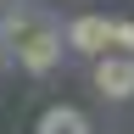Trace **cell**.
I'll return each instance as SVG.
<instances>
[{"mask_svg": "<svg viewBox=\"0 0 134 134\" xmlns=\"http://www.w3.org/2000/svg\"><path fill=\"white\" fill-rule=\"evenodd\" d=\"M11 62L23 67L28 78H50V73L67 62V39H62V28H56V23H39L23 45L11 50Z\"/></svg>", "mask_w": 134, "mask_h": 134, "instance_id": "obj_1", "label": "cell"}, {"mask_svg": "<svg viewBox=\"0 0 134 134\" xmlns=\"http://www.w3.org/2000/svg\"><path fill=\"white\" fill-rule=\"evenodd\" d=\"M62 39H67V50L73 56H106L112 50V17H100V11H84V17H73V23L62 28Z\"/></svg>", "mask_w": 134, "mask_h": 134, "instance_id": "obj_2", "label": "cell"}, {"mask_svg": "<svg viewBox=\"0 0 134 134\" xmlns=\"http://www.w3.org/2000/svg\"><path fill=\"white\" fill-rule=\"evenodd\" d=\"M95 90L106 100H134V56H129V50L95 56Z\"/></svg>", "mask_w": 134, "mask_h": 134, "instance_id": "obj_3", "label": "cell"}, {"mask_svg": "<svg viewBox=\"0 0 134 134\" xmlns=\"http://www.w3.org/2000/svg\"><path fill=\"white\" fill-rule=\"evenodd\" d=\"M34 134H95L90 117H84L78 106H67V100H56V106L39 112V123H34Z\"/></svg>", "mask_w": 134, "mask_h": 134, "instance_id": "obj_4", "label": "cell"}, {"mask_svg": "<svg viewBox=\"0 0 134 134\" xmlns=\"http://www.w3.org/2000/svg\"><path fill=\"white\" fill-rule=\"evenodd\" d=\"M112 50H129L134 56V23L129 17H112Z\"/></svg>", "mask_w": 134, "mask_h": 134, "instance_id": "obj_5", "label": "cell"}, {"mask_svg": "<svg viewBox=\"0 0 134 134\" xmlns=\"http://www.w3.org/2000/svg\"><path fill=\"white\" fill-rule=\"evenodd\" d=\"M0 62H11V56H6V50H0Z\"/></svg>", "mask_w": 134, "mask_h": 134, "instance_id": "obj_6", "label": "cell"}, {"mask_svg": "<svg viewBox=\"0 0 134 134\" xmlns=\"http://www.w3.org/2000/svg\"><path fill=\"white\" fill-rule=\"evenodd\" d=\"M0 11H6V0H0Z\"/></svg>", "mask_w": 134, "mask_h": 134, "instance_id": "obj_7", "label": "cell"}]
</instances>
